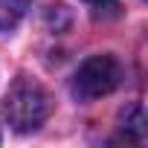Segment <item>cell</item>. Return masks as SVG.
I'll return each instance as SVG.
<instances>
[{
	"label": "cell",
	"mask_w": 148,
	"mask_h": 148,
	"mask_svg": "<svg viewBox=\"0 0 148 148\" xmlns=\"http://www.w3.org/2000/svg\"><path fill=\"white\" fill-rule=\"evenodd\" d=\"M29 9V0H0V29H12Z\"/></svg>",
	"instance_id": "cell-4"
},
{
	"label": "cell",
	"mask_w": 148,
	"mask_h": 148,
	"mask_svg": "<svg viewBox=\"0 0 148 148\" xmlns=\"http://www.w3.org/2000/svg\"><path fill=\"white\" fill-rule=\"evenodd\" d=\"M122 131L131 134L134 142H142L145 139V110H142L139 102H134L131 108L122 110Z\"/></svg>",
	"instance_id": "cell-3"
},
{
	"label": "cell",
	"mask_w": 148,
	"mask_h": 148,
	"mask_svg": "<svg viewBox=\"0 0 148 148\" xmlns=\"http://www.w3.org/2000/svg\"><path fill=\"white\" fill-rule=\"evenodd\" d=\"M125 79V67L119 64V58L113 55H90L87 61H82V67L73 76V96L79 102H93L102 99L108 93H113Z\"/></svg>",
	"instance_id": "cell-2"
},
{
	"label": "cell",
	"mask_w": 148,
	"mask_h": 148,
	"mask_svg": "<svg viewBox=\"0 0 148 148\" xmlns=\"http://www.w3.org/2000/svg\"><path fill=\"white\" fill-rule=\"evenodd\" d=\"M49 110H52L49 93L35 79H26V76H18L15 84L9 87L6 99H3V113H6L9 125L21 134L35 131L49 116Z\"/></svg>",
	"instance_id": "cell-1"
},
{
	"label": "cell",
	"mask_w": 148,
	"mask_h": 148,
	"mask_svg": "<svg viewBox=\"0 0 148 148\" xmlns=\"http://www.w3.org/2000/svg\"><path fill=\"white\" fill-rule=\"evenodd\" d=\"M84 3H90L96 12H116V0H84Z\"/></svg>",
	"instance_id": "cell-5"
}]
</instances>
